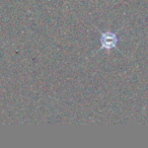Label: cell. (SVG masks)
<instances>
[{
	"mask_svg": "<svg viewBox=\"0 0 148 148\" xmlns=\"http://www.w3.org/2000/svg\"><path fill=\"white\" fill-rule=\"evenodd\" d=\"M118 37L116 34L111 33V32H107V33H103L101 36V49L103 50H112L116 48L118 44Z\"/></svg>",
	"mask_w": 148,
	"mask_h": 148,
	"instance_id": "6da1fadb",
	"label": "cell"
}]
</instances>
